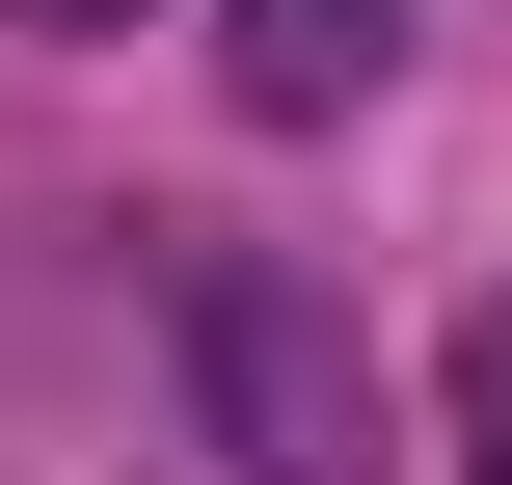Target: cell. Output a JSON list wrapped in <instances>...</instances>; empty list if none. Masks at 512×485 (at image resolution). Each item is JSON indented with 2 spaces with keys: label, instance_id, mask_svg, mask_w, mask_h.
I'll use <instances>...</instances> for the list:
<instances>
[{
  "label": "cell",
  "instance_id": "4",
  "mask_svg": "<svg viewBox=\"0 0 512 485\" xmlns=\"http://www.w3.org/2000/svg\"><path fill=\"white\" fill-rule=\"evenodd\" d=\"M27 27H135V0H27Z\"/></svg>",
  "mask_w": 512,
  "mask_h": 485
},
{
  "label": "cell",
  "instance_id": "1",
  "mask_svg": "<svg viewBox=\"0 0 512 485\" xmlns=\"http://www.w3.org/2000/svg\"><path fill=\"white\" fill-rule=\"evenodd\" d=\"M189 405H216L243 485H351L378 459V378H351V324H324L297 270H189Z\"/></svg>",
  "mask_w": 512,
  "mask_h": 485
},
{
  "label": "cell",
  "instance_id": "3",
  "mask_svg": "<svg viewBox=\"0 0 512 485\" xmlns=\"http://www.w3.org/2000/svg\"><path fill=\"white\" fill-rule=\"evenodd\" d=\"M459 485H512V324L459 351Z\"/></svg>",
  "mask_w": 512,
  "mask_h": 485
},
{
  "label": "cell",
  "instance_id": "2",
  "mask_svg": "<svg viewBox=\"0 0 512 485\" xmlns=\"http://www.w3.org/2000/svg\"><path fill=\"white\" fill-rule=\"evenodd\" d=\"M378 54H405V0H216V81H243L270 135H324V108H378Z\"/></svg>",
  "mask_w": 512,
  "mask_h": 485
}]
</instances>
